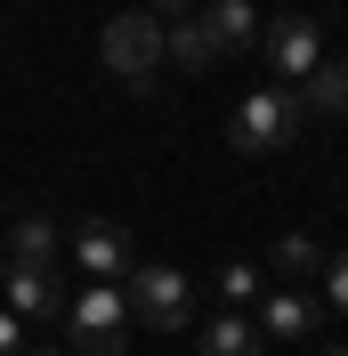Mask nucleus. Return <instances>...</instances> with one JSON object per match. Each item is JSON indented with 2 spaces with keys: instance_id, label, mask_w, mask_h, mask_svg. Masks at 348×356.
Listing matches in <instances>:
<instances>
[{
  "instance_id": "nucleus-1",
  "label": "nucleus",
  "mask_w": 348,
  "mask_h": 356,
  "mask_svg": "<svg viewBox=\"0 0 348 356\" xmlns=\"http://www.w3.org/2000/svg\"><path fill=\"white\" fill-rule=\"evenodd\" d=\"M300 130H308V113H300V97L292 89H243V106L227 113V146L235 154H283V146H300Z\"/></svg>"
},
{
  "instance_id": "nucleus-2",
  "label": "nucleus",
  "mask_w": 348,
  "mask_h": 356,
  "mask_svg": "<svg viewBox=\"0 0 348 356\" xmlns=\"http://www.w3.org/2000/svg\"><path fill=\"white\" fill-rule=\"evenodd\" d=\"M57 324H65V340L81 356H130V308H122V284L73 291V308L57 316Z\"/></svg>"
},
{
  "instance_id": "nucleus-3",
  "label": "nucleus",
  "mask_w": 348,
  "mask_h": 356,
  "mask_svg": "<svg viewBox=\"0 0 348 356\" xmlns=\"http://www.w3.org/2000/svg\"><path fill=\"white\" fill-rule=\"evenodd\" d=\"M122 308H130L146 332H178V324L195 316V284H187L178 267L146 259V267H130V275H122Z\"/></svg>"
},
{
  "instance_id": "nucleus-4",
  "label": "nucleus",
  "mask_w": 348,
  "mask_h": 356,
  "mask_svg": "<svg viewBox=\"0 0 348 356\" xmlns=\"http://www.w3.org/2000/svg\"><path fill=\"white\" fill-rule=\"evenodd\" d=\"M106 65L130 89H154V73H162V17L154 8H130V17L106 24Z\"/></svg>"
},
{
  "instance_id": "nucleus-5",
  "label": "nucleus",
  "mask_w": 348,
  "mask_h": 356,
  "mask_svg": "<svg viewBox=\"0 0 348 356\" xmlns=\"http://www.w3.org/2000/svg\"><path fill=\"white\" fill-rule=\"evenodd\" d=\"M260 41H267V65H276L283 89H300L308 73L324 65V24H316V17H276Z\"/></svg>"
},
{
  "instance_id": "nucleus-6",
  "label": "nucleus",
  "mask_w": 348,
  "mask_h": 356,
  "mask_svg": "<svg viewBox=\"0 0 348 356\" xmlns=\"http://www.w3.org/2000/svg\"><path fill=\"white\" fill-rule=\"evenodd\" d=\"M0 291H8V316H24V324H57L65 316L57 267H0Z\"/></svg>"
},
{
  "instance_id": "nucleus-7",
  "label": "nucleus",
  "mask_w": 348,
  "mask_h": 356,
  "mask_svg": "<svg viewBox=\"0 0 348 356\" xmlns=\"http://www.w3.org/2000/svg\"><path fill=\"white\" fill-rule=\"evenodd\" d=\"M73 259L89 267V275H97V284H122V275H130V235H122V227L113 219H89V227H73Z\"/></svg>"
},
{
  "instance_id": "nucleus-8",
  "label": "nucleus",
  "mask_w": 348,
  "mask_h": 356,
  "mask_svg": "<svg viewBox=\"0 0 348 356\" xmlns=\"http://www.w3.org/2000/svg\"><path fill=\"white\" fill-rule=\"evenodd\" d=\"M251 324H260V340H276V348H300V340H316V300H308V291H267Z\"/></svg>"
},
{
  "instance_id": "nucleus-9",
  "label": "nucleus",
  "mask_w": 348,
  "mask_h": 356,
  "mask_svg": "<svg viewBox=\"0 0 348 356\" xmlns=\"http://www.w3.org/2000/svg\"><path fill=\"white\" fill-rule=\"evenodd\" d=\"M8 259L0 267H57V251H65V227L57 219H41V211H24V219H8Z\"/></svg>"
},
{
  "instance_id": "nucleus-10",
  "label": "nucleus",
  "mask_w": 348,
  "mask_h": 356,
  "mask_svg": "<svg viewBox=\"0 0 348 356\" xmlns=\"http://www.w3.org/2000/svg\"><path fill=\"white\" fill-rule=\"evenodd\" d=\"M195 24L211 33L219 57H235V49H260V17H251V0H203Z\"/></svg>"
},
{
  "instance_id": "nucleus-11",
  "label": "nucleus",
  "mask_w": 348,
  "mask_h": 356,
  "mask_svg": "<svg viewBox=\"0 0 348 356\" xmlns=\"http://www.w3.org/2000/svg\"><path fill=\"white\" fill-rule=\"evenodd\" d=\"M203 356H267V340H260V324L243 308H227V316L203 324Z\"/></svg>"
},
{
  "instance_id": "nucleus-12",
  "label": "nucleus",
  "mask_w": 348,
  "mask_h": 356,
  "mask_svg": "<svg viewBox=\"0 0 348 356\" xmlns=\"http://www.w3.org/2000/svg\"><path fill=\"white\" fill-rule=\"evenodd\" d=\"M292 97H300V113H348V57H324Z\"/></svg>"
},
{
  "instance_id": "nucleus-13",
  "label": "nucleus",
  "mask_w": 348,
  "mask_h": 356,
  "mask_svg": "<svg viewBox=\"0 0 348 356\" xmlns=\"http://www.w3.org/2000/svg\"><path fill=\"white\" fill-rule=\"evenodd\" d=\"M162 57H171L178 73H211V65H219V49H211V33H203L195 17H178V24H162Z\"/></svg>"
},
{
  "instance_id": "nucleus-14",
  "label": "nucleus",
  "mask_w": 348,
  "mask_h": 356,
  "mask_svg": "<svg viewBox=\"0 0 348 356\" xmlns=\"http://www.w3.org/2000/svg\"><path fill=\"white\" fill-rule=\"evenodd\" d=\"M276 275H292V284H308V275H324V251L308 243V235H283V243H276Z\"/></svg>"
},
{
  "instance_id": "nucleus-15",
  "label": "nucleus",
  "mask_w": 348,
  "mask_h": 356,
  "mask_svg": "<svg viewBox=\"0 0 348 356\" xmlns=\"http://www.w3.org/2000/svg\"><path fill=\"white\" fill-rule=\"evenodd\" d=\"M219 300H227V308H251V300H260V267L227 259V267H219Z\"/></svg>"
},
{
  "instance_id": "nucleus-16",
  "label": "nucleus",
  "mask_w": 348,
  "mask_h": 356,
  "mask_svg": "<svg viewBox=\"0 0 348 356\" xmlns=\"http://www.w3.org/2000/svg\"><path fill=\"white\" fill-rule=\"evenodd\" d=\"M324 300L348 316V251H340V259H324Z\"/></svg>"
},
{
  "instance_id": "nucleus-17",
  "label": "nucleus",
  "mask_w": 348,
  "mask_h": 356,
  "mask_svg": "<svg viewBox=\"0 0 348 356\" xmlns=\"http://www.w3.org/2000/svg\"><path fill=\"white\" fill-rule=\"evenodd\" d=\"M0 356H24V316L0 308Z\"/></svg>"
},
{
  "instance_id": "nucleus-18",
  "label": "nucleus",
  "mask_w": 348,
  "mask_h": 356,
  "mask_svg": "<svg viewBox=\"0 0 348 356\" xmlns=\"http://www.w3.org/2000/svg\"><path fill=\"white\" fill-rule=\"evenodd\" d=\"M195 8H203V0H154V17H162V24H178V17H195Z\"/></svg>"
},
{
  "instance_id": "nucleus-19",
  "label": "nucleus",
  "mask_w": 348,
  "mask_h": 356,
  "mask_svg": "<svg viewBox=\"0 0 348 356\" xmlns=\"http://www.w3.org/2000/svg\"><path fill=\"white\" fill-rule=\"evenodd\" d=\"M24 356H65V348H24Z\"/></svg>"
},
{
  "instance_id": "nucleus-20",
  "label": "nucleus",
  "mask_w": 348,
  "mask_h": 356,
  "mask_svg": "<svg viewBox=\"0 0 348 356\" xmlns=\"http://www.w3.org/2000/svg\"><path fill=\"white\" fill-rule=\"evenodd\" d=\"M316 356H348V348H316Z\"/></svg>"
}]
</instances>
